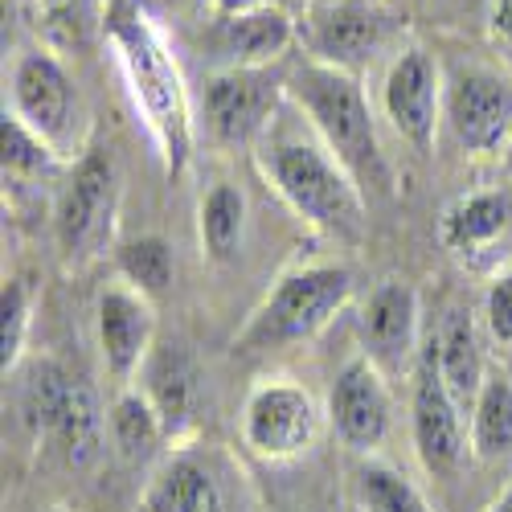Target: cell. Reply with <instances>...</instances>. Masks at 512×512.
Segmentation results:
<instances>
[{
    "label": "cell",
    "mask_w": 512,
    "mask_h": 512,
    "mask_svg": "<svg viewBox=\"0 0 512 512\" xmlns=\"http://www.w3.org/2000/svg\"><path fill=\"white\" fill-rule=\"evenodd\" d=\"M107 37L119 58L127 95H132L164 160V173L181 177L193 156V103L173 54H168L164 37L148 25V17L136 5H115L107 13Z\"/></svg>",
    "instance_id": "1"
},
{
    "label": "cell",
    "mask_w": 512,
    "mask_h": 512,
    "mask_svg": "<svg viewBox=\"0 0 512 512\" xmlns=\"http://www.w3.org/2000/svg\"><path fill=\"white\" fill-rule=\"evenodd\" d=\"M259 168L271 181V189L300 213V218L336 238L357 246L369 226L365 189L353 181V173L340 164L320 136L312 132H283L271 123V132L259 140Z\"/></svg>",
    "instance_id": "2"
},
{
    "label": "cell",
    "mask_w": 512,
    "mask_h": 512,
    "mask_svg": "<svg viewBox=\"0 0 512 512\" xmlns=\"http://www.w3.org/2000/svg\"><path fill=\"white\" fill-rule=\"evenodd\" d=\"M287 99L300 107L308 127L320 144L349 168L353 181L365 193H390V164L381 156L373 111L365 99L361 78L349 70H336L328 62H300L287 78Z\"/></svg>",
    "instance_id": "3"
},
{
    "label": "cell",
    "mask_w": 512,
    "mask_h": 512,
    "mask_svg": "<svg viewBox=\"0 0 512 512\" xmlns=\"http://www.w3.org/2000/svg\"><path fill=\"white\" fill-rule=\"evenodd\" d=\"M17 373V414L29 435L54 443L70 467H87L99 455L107 431L95 390L54 357H41Z\"/></svg>",
    "instance_id": "4"
},
{
    "label": "cell",
    "mask_w": 512,
    "mask_h": 512,
    "mask_svg": "<svg viewBox=\"0 0 512 512\" xmlns=\"http://www.w3.org/2000/svg\"><path fill=\"white\" fill-rule=\"evenodd\" d=\"M349 295H353V275L345 267L287 271L263 295V304L250 312V320L238 332L234 345L242 353H263V349H283V345L312 340L345 312Z\"/></svg>",
    "instance_id": "5"
},
{
    "label": "cell",
    "mask_w": 512,
    "mask_h": 512,
    "mask_svg": "<svg viewBox=\"0 0 512 512\" xmlns=\"http://www.w3.org/2000/svg\"><path fill=\"white\" fill-rule=\"evenodd\" d=\"M140 512H250V488L222 447L177 443L156 463Z\"/></svg>",
    "instance_id": "6"
},
{
    "label": "cell",
    "mask_w": 512,
    "mask_h": 512,
    "mask_svg": "<svg viewBox=\"0 0 512 512\" xmlns=\"http://www.w3.org/2000/svg\"><path fill=\"white\" fill-rule=\"evenodd\" d=\"M443 123L467 156H504L512 148V74L492 62L451 66L443 74Z\"/></svg>",
    "instance_id": "7"
},
{
    "label": "cell",
    "mask_w": 512,
    "mask_h": 512,
    "mask_svg": "<svg viewBox=\"0 0 512 512\" xmlns=\"http://www.w3.org/2000/svg\"><path fill=\"white\" fill-rule=\"evenodd\" d=\"M119 218V168L107 152H87L58 193L54 205V234L62 259L82 267L95 263L115 238Z\"/></svg>",
    "instance_id": "8"
},
{
    "label": "cell",
    "mask_w": 512,
    "mask_h": 512,
    "mask_svg": "<svg viewBox=\"0 0 512 512\" xmlns=\"http://www.w3.org/2000/svg\"><path fill=\"white\" fill-rule=\"evenodd\" d=\"M283 99L287 78H279L271 66H222L205 78L201 91L205 132L222 148H259Z\"/></svg>",
    "instance_id": "9"
},
{
    "label": "cell",
    "mask_w": 512,
    "mask_h": 512,
    "mask_svg": "<svg viewBox=\"0 0 512 512\" xmlns=\"http://www.w3.org/2000/svg\"><path fill=\"white\" fill-rule=\"evenodd\" d=\"M324 422L328 410L308 386L291 377H267L242 406V443L267 463H291L316 447Z\"/></svg>",
    "instance_id": "10"
},
{
    "label": "cell",
    "mask_w": 512,
    "mask_h": 512,
    "mask_svg": "<svg viewBox=\"0 0 512 512\" xmlns=\"http://www.w3.org/2000/svg\"><path fill=\"white\" fill-rule=\"evenodd\" d=\"M410 435L414 455L426 476L451 480L472 455V431H467V414L451 398L447 381L435 361V340L422 349V361L414 369V398H410Z\"/></svg>",
    "instance_id": "11"
},
{
    "label": "cell",
    "mask_w": 512,
    "mask_h": 512,
    "mask_svg": "<svg viewBox=\"0 0 512 512\" xmlns=\"http://www.w3.org/2000/svg\"><path fill=\"white\" fill-rule=\"evenodd\" d=\"M9 99H13V115L33 136H41L58 156H70L78 140L82 103L66 66L54 54H41V50L21 54L9 78Z\"/></svg>",
    "instance_id": "12"
},
{
    "label": "cell",
    "mask_w": 512,
    "mask_h": 512,
    "mask_svg": "<svg viewBox=\"0 0 512 512\" xmlns=\"http://www.w3.org/2000/svg\"><path fill=\"white\" fill-rule=\"evenodd\" d=\"M381 111L390 127L418 152L431 156L439 123H443V70L422 46H406L394 54L381 78Z\"/></svg>",
    "instance_id": "13"
},
{
    "label": "cell",
    "mask_w": 512,
    "mask_h": 512,
    "mask_svg": "<svg viewBox=\"0 0 512 512\" xmlns=\"http://www.w3.org/2000/svg\"><path fill=\"white\" fill-rule=\"evenodd\" d=\"M328 426L353 455H373L394 431V394L390 377L365 353L340 365L328 390Z\"/></svg>",
    "instance_id": "14"
},
{
    "label": "cell",
    "mask_w": 512,
    "mask_h": 512,
    "mask_svg": "<svg viewBox=\"0 0 512 512\" xmlns=\"http://www.w3.org/2000/svg\"><path fill=\"white\" fill-rule=\"evenodd\" d=\"M361 349L365 357L394 377H406L422 361V304L406 279H386L373 287L361 308Z\"/></svg>",
    "instance_id": "15"
},
{
    "label": "cell",
    "mask_w": 512,
    "mask_h": 512,
    "mask_svg": "<svg viewBox=\"0 0 512 512\" xmlns=\"http://www.w3.org/2000/svg\"><path fill=\"white\" fill-rule=\"evenodd\" d=\"M95 332L103 369L115 386H132V377L144 373L148 357L156 353V312L144 291L132 283L107 287L95 308Z\"/></svg>",
    "instance_id": "16"
},
{
    "label": "cell",
    "mask_w": 512,
    "mask_h": 512,
    "mask_svg": "<svg viewBox=\"0 0 512 512\" xmlns=\"http://www.w3.org/2000/svg\"><path fill=\"white\" fill-rule=\"evenodd\" d=\"M390 9L381 0H320L312 17V58L357 74L390 37Z\"/></svg>",
    "instance_id": "17"
},
{
    "label": "cell",
    "mask_w": 512,
    "mask_h": 512,
    "mask_svg": "<svg viewBox=\"0 0 512 512\" xmlns=\"http://www.w3.org/2000/svg\"><path fill=\"white\" fill-rule=\"evenodd\" d=\"M140 390L160 410L173 447L189 443L193 418H197V402H201V373H197L193 357L181 345H168V349L152 353L148 365H144V386Z\"/></svg>",
    "instance_id": "18"
},
{
    "label": "cell",
    "mask_w": 512,
    "mask_h": 512,
    "mask_svg": "<svg viewBox=\"0 0 512 512\" xmlns=\"http://www.w3.org/2000/svg\"><path fill=\"white\" fill-rule=\"evenodd\" d=\"M435 361L439 373L447 381L451 398L463 406V414H472L476 394L488 377V361H484V340H480V324L467 308H451L439 336H435Z\"/></svg>",
    "instance_id": "19"
},
{
    "label": "cell",
    "mask_w": 512,
    "mask_h": 512,
    "mask_svg": "<svg viewBox=\"0 0 512 512\" xmlns=\"http://www.w3.org/2000/svg\"><path fill=\"white\" fill-rule=\"evenodd\" d=\"M291 46L295 25L279 5L218 17V50L230 58L226 66H271Z\"/></svg>",
    "instance_id": "20"
},
{
    "label": "cell",
    "mask_w": 512,
    "mask_h": 512,
    "mask_svg": "<svg viewBox=\"0 0 512 512\" xmlns=\"http://www.w3.org/2000/svg\"><path fill=\"white\" fill-rule=\"evenodd\" d=\"M107 435H111V447L123 463H152V459H164L173 451V439H168V426L160 418V410L152 406V398L140 390V386H123L119 398L111 402V414H107Z\"/></svg>",
    "instance_id": "21"
},
{
    "label": "cell",
    "mask_w": 512,
    "mask_h": 512,
    "mask_svg": "<svg viewBox=\"0 0 512 512\" xmlns=\"http://www.w3.org/2000/svg\"><path fill=\"white\" fill-rule=\"evenodd\" d=\"M508 222H512V197H508V189H480V193L459 197L443 213L439 238L455 254H480V250H488L508 230Z\"/></svg>",
    "instance_id": "22"
},
{
    "label": "cell",
    "mask_w": 512,
    "mask_h": 512,
    "mask_svg": "<svg viewBox=\"0 0 512 512\" xmlns=\"http://www.w3.org/2000/svg\"><path fill=\"white\" fill-rule=\"evenodd\" d=\"M246 222H250V205L246 193L234 181L209 185V193L197 205V238L201 254L209 263H234L246 242Z\"/></svg>",
    "instance_id": "23"
},
{
    "label": "cell",
    "mask_w": 512,
    "mask_h": 512,
    "mask_svg": "<svg viewBox=\"0 0 512 512\" xmlns=\"http://www.w3.org/2000/svg\"><path fill=\"white\" fill-rule=\"evenodd\" d=\"M472 431V455L476 459H508L512 455V373L488 369L484 386L476 394V406L467 414Z\"/></svg>",
    "instance_id": "24"
},
{
    "label": "cell",
    "mask_w": 512,
    "mask_h": 512,
    "mask_svg": "<svg viewBox=\"0 0 512 512\" xmlns=\"http://www.w3.org/2000/svg\"><path fill=\"white\" fill-rule=\"evenodd\" d=\"M115 263H119V275L136 291H144L148 300L164 295L168 287H173V275H177L173 246H168L160 234H140L132 242H123L119 254H115Z\"/></svg>",
    "instance_id": "25"
},
{
    "label": "cell",
    "mask_w": 512,
    "mask_h": 512,
    "mask_svg": "<svg viewBox=\"0 0 512 512\" xmlns=\"http://www.w3.org/2000/svg\"><path fill=\"white\" fill-rule=\"evenodd\" d=\"M357 496L365 512H431V504L422 500V492L402 472L377 459L357 467Z\"/></svg>",
    "instance_id": "26"
},
{
    "label": "cell",
    "mask_w": 512,
    "mask_h": 512,
    "mask_svg": "<svg viewBox=\"0 0 512 512\" xmlns=\"http://www.w3.org/2000/svg\"><path fill=\"white\" fill-rule=\"evenodd\" d=\"M0 148H5V177H50L66 160L41 136H33L13 111L0 119Z\"/></svg>",
    "instance_id": "27"
},
{
    "label": "cell",
    "mask_w": 512,
    "mask_h": 512,
    "mask_svg": "<svg viewBox=\"0 0 512 512\" xmlns=\"http://www.w3.org/2000/svg\"><path fill=\"white\" fill-rule=\"evenodd\" d=\"M29 324H33V291L25 279H5L0 291V369L17 373L25 345H29Z\"/></svg>",
    "instance_id": "28"
},
{
    "label": "cell",
    "mask_w": 512,
    "mask_h": 512,
    "mask_svg": "<svg viewBox=\"0 0 512 512\" xmlns=\"http://www.w3.org/2000/svg\"><path fill=\"white\" fill-rule=\"evenodd\" d=\"M484 332L496 340L500 349H512V263L500 267L484 291Z\"/></svg>",
    "instance_id": "29"
},
{
    "label": "cell",
    "mask_w": 512,
    "mask_h": 512,
    "mask_svg": "<svg viewBox=\"0 0 512 512\" xmlns=\"http://www.w3.org/2000/svg\"><path fill=\"white\" fill-rule=\"evenodd\" d=\"M492 41L512 58V0H492Z\"/></svg>",
    "instance_id": "30"
},
{
    "label": "cell",
    "mask_w": 512,
    "mask_h": 512,
    "mask_svg": "<svg viewBox=\"0 0 512 512\" xmlns=\"http://www.w3.org/2000/svg\"><path fill=\"white\" fill-rule=\"evenodd\" d=\"M267 5H275V0H213L218 17H226V13H250V9H267Z\"/></svg>",
    "instance_id": "31"
},
{
    "label": "cell",
    "mask_w": 512,
    "mask_h": 512,
    "mask_svg": "<svg viewBox=\"0 0 512 512\" xmlns=\"http://www.w3.org/2000/svg\"><path fill=\"white\" fill-rule=\"evenodd\" d=\"M492 512H512V488H508V492H504V496L492 504Z\"/></svg>",
    "instance_id": "32"
},
{
    "label": "cell",
    "mask_w": 512,
    "mask_h": 512,
    "mask_svg": "<svg viewBox=\"0 0 512 512\" xmlns=\"http://www.w3.org/2000/svg\"><path fill=\"white\" fill-rule=\"evenodd\" d=\"M41 5H46V9H62V5H66V0H41Z\"/></svg>",
    "instance_id": "33"
},
{
    "label": "cell",
    "mask_w": 512,
    "mask_h": 512,
    "mask_svg": "<svg viewBox=\"0 0 512 512\" xmlns=\"http://www.w3.org/2000/svg\"><path fill=\"white\" fill-rule=\"evenodd\" d=\"M37 512H70V508H58V504H50V508H37Z\"/></svg>",
    "instance_id": "34"
},
{
    "label": "cell",
    "mask_w": 512,
    "mask_h": 512,
    "mask_svg": "<svg viewBox=\"0 0 512 512\" xmlns=\"http://www.w3.org/2000/svg\"><path fill=\"white\" fill-rule=\"evenodd\" d=\"M504 156H508V173H512V148H508V152H504Z\"/></svg>",
    "instance_id": "35"
}]
</instances>
